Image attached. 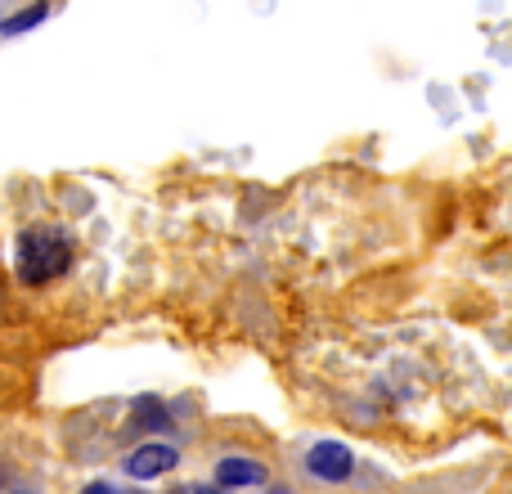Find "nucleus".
I'll return each mask as SVG.
<instances>
[{
    "mask_svg": "<svg viewBox=\"0 0 512 494\" xmlns=\"http://www.w3.org/2000/svg\"><path fill=\"white\" fill-rule=\"evenodd\" d=\"M9 494H27V490H9Z\"/></svg>",
    "mask_w": 512,
    "mask_h": 494,
    "instance_id": "10",
    "label": "nucleus"
},
{
    "mask_svg": "<svg viewBox=\"0 0 512 494\" xmlns=\"http://www.w3.org/2000/svg\"><path fill=\"white\" fill-rule=\"evenodd\" d=\"M131 427H135V432H162V427H171L167 405H162L158 396H144L140 405L131 409Z\"/></svg>",
    "mask_w": 512,
    "mask_h": 494,
    "instance_id": "5",
    "label": "nucleus"
},
{
    "mask_svg": "<svg viewBox=\"0 0 512 494\" xmlns=\"http://www.w3.org/2000/svg\"><path fill=\"white\" fill-rule=\"evenodd\" d=\"M72 234L59 230V225H32V230L18 234V256H14V270L27 288H45L54 283L59 274L72 270Z\"/></svg>",
    "mask_w": 512,
    "mask_h": 494,
    "instance_id": "1",
    "label": "nucleus"
},
{
    "mask_svg": "<svg viewBox=\"0 0 512 494\" xmlns=\"http://www.w3.org/2000/svg\"><path fill=\"white\" fill-rule=\"evenodd\" d=\"M176 463H180L176 445H158V441H153V445H135V450L122 459V472L131 481H158V477H167Z\"/></svg>",
    "mask_w": 512,
    "mask_h": 494,
    "instance_id": "3",
    "label": "nucleus"
},
{
    "mask_svg": "<svg viewBox=\"0 0 512 494\" xmlns=\"http://www.w3.org/2000/svg\"><path fill=\"white\" fill-rule=\"evenodd\" d=\"M0 27H5V23H0Z\"/></svg>",
    "mask_w": 512,
    "mask_h": 494,
    "instance_id": "11",
    "label": "nucleus"
},
{
    "mask_svg": "<svg viewBox=\"0 0 512 494\" xmlns=\"http://www.w3.org/2000/svg\"><path fill=\"white\" fill-rule=\"evenodd\" d=\"M81 494H122V490H117L113 481H90V486L81 490Z\"/></svg>",
    "mask_w": 512,
    "mask_h": 494,
    "instance_id": "7",
    "label": "nucleus"
},
{
    "mask_svg": "<svg viewBox=\"0 0 512 494\" xmlns=\"http://www.w3.org/2000/svg\"><path fill=\"white\" fill-rule=\"evenodd\" d=\"M171 494H216V490H207V486H198V481H189V486H176Z\"/></svg>",
    "mask_w": 512,
    "mask_h": 494,
    "instance_id": "8",
    "label": "nucleus"
},
{
    "mask_svg": "<svg viewBox=\"0 0 512 494\" xmlns=\"http://www.w3.org/2000/svg\"><path fill=\"white\" fill-rule=\"evenodd\" d=\"M122 494H140V490H122Z\"/></svg>",
    "mask_w": 512,
    "mask_h": 494,
    "instance_id": "9",
    "label": "nucleus"
},
{
    "mask_svg": "<svg viewBox=\"0 0 512 494\" xmlns=\"http://www.w3.org/2000/svg\"><path fill=\"white\" fill-rule=\"evenodd\" d=\"M306 472L315 481H324V486H342L355 472V450L342 441H315L306 450Z\"/></svg>",
    "mask_w": 512,
    "mask_h": 494,
    "instance_id": "2",
    "label": "nucleus"
},
{
    "mask_svg": "<svg viewBox=\"0 0 512 494\" xmlns=\"http://www.w3.org/2000/svg\"><path fill=\"white\" fill-rule=\"evenodd\" d=\"M45 14H50V5H32V9H23V14H14V18L5 23V36H23L27 27H36Z\"/></svg>",
    "mask_w": 512,
    "mask_h": 494,
    "instance_id": "6",
    "label": "nucleus"
},
{
    "mask_svg": "<svg viewBox=\"0 0 512 494\" xmlns=\"http://www.w3.org/2000/svg\"><path fill=\"white\" fill-rule=\"evenodd\" d=\"M216 486L221 490H256L265 486V463L261 459H248V454H225V459H216Z\"/></svg>",
    "mask_w": 512,
    "mask_h": 494,
    "instance_id": "4",
    "label": "nucleus"
}]
</instances>
